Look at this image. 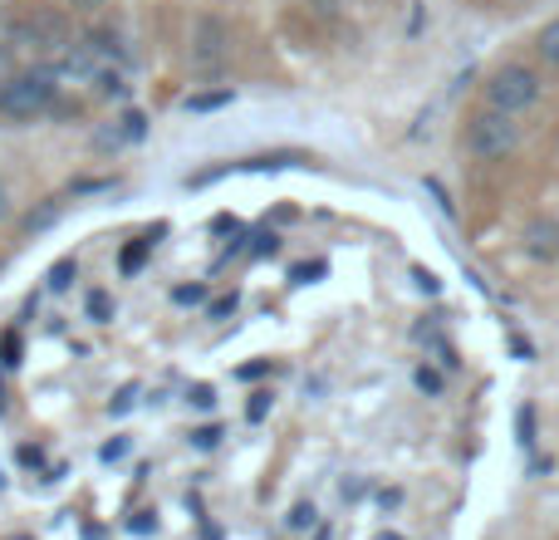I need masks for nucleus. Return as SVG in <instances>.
<instances>
[{"mask_svg": "<svg viewBox=\"0 0 559 540\" xmlns=\"http://www.w3.org/2000/svg\"><path fill=\"white\" fill-rule=\"evenodd\" d=\"M173 300H177V305H202L206 290H202V285H177V290H173Z\"/></svg>", "mask_w": 559, "mask_h": 540, "instance_id": "nucleus-12", "label": "nucleus"}, {"mask_svg": "<svg viewBox=\"0 0 559 540\" xmlns=\"http://www.w3.org/2000/svg\"><path fill=\"white\" fill-rule=\"evenodd\" d=\"M0 354H5V364H20V339L5 334V339H0Z\"/></svg>", "mask_w": 559, "mask_h": 540, "instance_id": "nucleus-17", "label": "nucleus"}, {"mask_svg": "<svg viewBox=\"0 0 559 540\" xmlns=\"http://www.w3.org/2000/svg\"><path fill=\"white\" fill-rule=\"evenodd\" d=\"M231 309H236V295H231V300H222V305H212V319H226Z\"/></svg>", "mask_w": 559, "mask_h": 540, "instance_id": "nucleus-22", "label": "nucleus"}, {"mask_svg": "<svg viewBox=\"0 0 559 540\" xmlns=\"http://www.w3.org/2000/svg\"><path fill=\"white\" fill-rule=\"evenodd\" d=\"M69 275H79V266H74V261H59L55 270H49V290H64Z\"/></svg>", "mask_w": 559, "mask_h": 540, "instance_id": "nucleus-11", "label": "nucleus"}, {"mask_svg": "<svg viewBox=\"0 0 559 540\" xmlns=\"http://www.w3.org/2000/svg\"><path fill=\"white\" fill-rule=\"evenodd\" d=\"M128 403H133V388H123V394L108 403V413H128Z\"/></svg>", "mask_w": 559, "mask_h": 540, "instance_id": "nucleus-20", "label": "nucleus"}, {"mask_svg": "<svg viewBox=\"0 0 559 540\" xmlns=\"http://www.w3.org/2000/svg\"><path fill=\"white\" fill-rule=\"evenodd\" d=\"M0 216H10V197H5V187H0Z\"/></svg>", "mask_w": 559, "mask_h": 540, "instance_id": "nucleus-24", "label": "nucleus"}, {"mask_svg": "<svg viewBox=\"0 0 559 540\" xmlns=\"http://www.w3.org/2000/svg\"><path fill=\"white\" fill-rule=\"evenodd\" d=\"M265 408H271V394H255V398H251V408H246V418H251V423H261Z\"/></svg>", "mask_w": 559, "mask_h": 540, "instance_id": "nucleus-16", "label": "nucleus"}, {"mask_svg": "<svg viewBox=\"0 0 559 540\" xmlns=\"http://www.w3.org/2000/svg\"><path fill=\"white\" fill-rule=\"evenodd\" d=\"M417 388H423V394H442V374H432V368H417Z\"/></svg>", "mask_w": 559, "mask_h": 540, "instance_id": "nucleus-15", "label": "nucleus"}, {"mask_svg": "<svg viewBox=\"0 0 559 540\" xmlns=\"http://www.w3.org/2000/svg\"><path fill=\"white\" fill-rule=\"evenodd\" d=\"M88 315H94L98 325H108V319H114V305H108L104 290H94V295H88Z\"/></svg>", "mask_w": 559, "mask_h": 540, "instance_id": "nucleus-10", "label": "nucleus"}, {"mask_svg": "<svg viewBox=\"0 0 559 540\" xmlns=\"http://www.w3.org/2000/svg\"><path fill=\"white\" fill-rule=\"evenodd\" d=\"M187 59H192V74L216 79L226 64H231V25H226L222 15H197Z\"/></svg>", "mask_w": 559, "mask_h": 540, "instance_id": "nucleus-3", "label": "nucleus"}, {"mask_svg": "<svg viewBox=\"0 0 559 540\" xmlns=\"http://www.w3.org/2000/svg\"><path fill=\"white\" fill-rule=\"evenodd\" d=\"M521 251L540 266H555L559 261V216H545V212L531 216L521 226Z\"/></svg>", "mask_w": 559, "mask_h": 540, "instance_id": "nucleus-6", "label": "nucleus"}, {"mask_svg": "<svg viewBox=\"0 0 559 540\" xmlns=\"http://www.w3.org/2000/svg\"><path fill=\"white\" fill-rule=\"evenodd\" d=\"M545 98V79L535 74L525 59H506L486 74V108H501V114H531Z\"/></svg>", "mask_w": 559, "mask_h": 540, "instance_id": "nucleus-1", "label": "nucleus"}, {"mask_svg": "<svg viewBox=\"0 0 559 540\" xmlns=\"http://www.w3.org/2000/svg\"><path fill=\"white\" fill-rule=\"evenodd\" d=\"M378 540H403V536H378Z\"/></svg>", "mask_w": 559, "mask_h": 540, "instance_id": "nucleus-27", "label": "nucleus"}, {"mask_svg": "<svg viewBox=\"0 0 559 540\" xmlns=\"http://www.w3.org/2000/svg\"><path fill=\"white\" fill-rule=\"evenodd\" d=\"M289 526H295V531H305V526H314V506H309V502H299L295 512H289Z\"/></svg>", "mask_w": 559, "mask_h": 540, "instance_id": "nucleus-14", "label": "nucleus"}, {"mask_svg": "<svg viewBox=\"0 0 559 540\" xmlns=\"http://www.w3.org/2000/svg\"><path fill=\"white\" fill-rule=\"evenodd\" d=\"M128 453V443H123V437H118V443H108L104 447V462H118V457H123Z\"/></svg>", "mask_w": 559, "mask_h": 540, "instance_id": "nucleus-21", "label": "nucleus"}, {"mask_svg": "<svg viewBox=\"0 0 559 540\" xmlns=\"http://www.w3.org/2000/svg\"><path fill=\"white\" fill-rule=\"evenodd\" d=\"M515 148H521V124H515V114L476 108L472 124H466V153L481 157V163H496V157H511Z\"/></svg>", "mask_w": 559, "mask_h": 540, "instance_id": "nucleus-2", "label": "nucleus"}, {"mask_svg": "<svg viewBox=\"0 0 559 540\" xmlns=\"http://www.w3.org/2000/svg\"><path fill=\"white\" fill-rule=\"evenodd\" d=\"M231 104V89H216V94H192L187 98V108H192V114H212V108H226Z\"/></svg>", "mask_w": 559, "mask_h": 540, "instance_id": "nucleus-9", "label": "nucleus"}, {"mask_svg": "<svg viewBox=\"0 0 559 540\" xmlns=\"http://www.w3.org/2000/svg\"><path fill=\"white\" fill-rule=\"evenodd\" d=\"M216 437H222V427H197L192 443H197V447H216Z\"/></svg>", "mask_w": 559, "mask_h": 540, "instance_id": "nucleus-18", "label": "nucleus"}, {"mask_svg": "<svg viewBox=\"0 0 559 540\" xmlns=\"http://www.w3.org/2000/svg\"><path fill=\"white\" fill-rule=\"evenodd\" d=\"M535 55H540L550 69H559V15L535 30Z\"/></svg>", "mask_w": 559, "mask_h": 540, "instance_id": "nucleus-8", "label": "nucleus"}, {"mask_svg": "<svg viewBox=\"0 0 559 540\" xmlns=\"http://www.w3.org/2000/svg\"><path fill=\"white\" fill-rule=\"evenodd\" d=\"M55 104V79L39 69V74H15L5 79V114L10 118H35Z\"/></svg>", "mask_w": 559, "mask_h": 540, "instance_id": "nucleus-5", "label": "nucleus"}, {"mask_svg": "<svg viewBox=\"0 0 559 540\" xmlns=\"http://www.w3.org/2000/svg\"><path fill=\"white\" fill-rule=\"evenodd\" d=\"M143 133H147V118H143V114H128V118H123V138H128V143H138Z\"/></svg>", "mask_w": 559, "mask_h": 540, "instance_id": "nucleus-13", "label": "nucleus"}, {"mask_svg": "<svg viewBox=\"0 0 559 540\" xmlns=\"http://www.w3.org/2000/svg\"><path fill=\"white\" fill-rule=\"evenodd\" d=\"M314 540H334V531H329V526H319V531H314Z\"/></svg>", "mask_w": 559, "mask_h": 540, "instance_id": "nucleus-25", "label": "nucleus"}, {"mask_svg": "<svg viewBox=\"0 0 559 540\" xmlns=\"http://www.w3.org/2000/svg\"><path fill=\"white\" fill-rule=\"evenodd\" d=\"M0 114H5V84H0Z\"/></svg>", "mask_w": 559, "mask_h": 540, "instance_id": "nucleus-26", "label": "nucleus"}, {"mask_svg": "<svg viewBox=\"0 0 559 540\" xmlns=\"http://www.w3.org/2000/svg\"><path fill=\"white\" fill-rule=\"evenodd\" d=\"M192 403H197V408H212V403H216V398H212V388H206V384H197V388H192Z\"/></svg>", "mask_w": 559, "mask_h": 540, "instance_id": "nucleus-19", "label": "nucleus"}, {"mask_svg": "<svg viewBox=\"0 0 559 540\" xmlns=\"http://www.w3.org/2000/svg\"><path fill=\"white\" fill-rule=\"evenodd\" d=\"M69 5H74V10H98L104 0H69Z\"/></svg>", "mask_w": 559, "mask_h": 540, "instance_id": "nucleus-23", "label": "nucleus"}, {"mask_svg": "<svg viewBox=\"0 0 559 540\" xmlns=\"http://www.w3.org/2000/svg\"><path fill=\"white\" fill-rule=\"evenodd\" d=\"M15 45H25V49H35V55H64L74 39H69V25H64V15H55V10H35V15H25V20H15Z\"/></svg>", "mask_w": 559, "mask_h": 540, "instance_id": "nucleus-4", "label": "nucleus"}, {"mask_svg": "<svg viewBox=\"0 0 559 540\" xmlns=\"http://www.w3.org/2000/svg\"><path fill=\"white\" fill-rule=\"evenodd\" d=\"M167 226H157V232H147V236H138L133 246H123V256H118V270H123V275H138V270H143V261H147V251H153V236H163Z\"/></svg>", "mask_w": 559, "mask_h": 540, "instance_id": "nucleus-7", "label": "nucleus"}]
</instances>
